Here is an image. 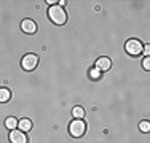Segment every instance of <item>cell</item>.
<instances>
[{
	"mask_svg": "<svg viewBox=\"0 0 150 143\" xmlns=\"http://www.w3.org/2000/svg\"><path fill=\"white\" fill-rule=\"evenodd\" d=\"M48 18H50V21H51V22L56 24V26H62V24H66V21H67L66 10H64L62 6H59V5L50 6V10H48Z\"/></svg>",
	"mask_w": 150,
	"mask_h": 143,
	"instance_id": "1",
	"label": "cell"
},
{
	"mask_svg": "<svg viewBox=\"0 0 150 143\" xmlns=\"http://www.w3.org/2000/svg\"><path fill=\"white\" fill-rule=\"evenodd\" d=\"M69 132L75 138L83 137L85 132H86V124H85V121L83 119H74L72 123L69 124Z\"/></svg>",
	"mask_w": 150,
	"mask_h": 143,
	"instance_id": "2",
	"label": "cell"
},
{
	"mask_svg": "<svg viewBox=\"0 0 150 143\" xmlns=\"http://www.w3.org/2000/svg\"><path fill=\"white\" fill-rule=\"evenodd\" d=\"M125 49H126V53L131 56H139L144 51V45L139 40H136V38H131V40H128L125 43Z\"/></svg>",
	"mask_w": 150,
	"mask_h": 143,
	"instance_id": "3",
	"label": "cell"
},
{
	"mask_svg": "<svg viewBox=\"0 0 150 143\" xmlns=\"http://www.w3.org/2000/svg\"><path fill=\"white\" fill-rule=\"evenodd\" d=\"M38 65V56L34 54V53H29V54H26L23 57V60H21V67H23L26 72H30L34 70L35 67Z\"/></svg>",
	"mask_w": 150,
	"mask_h": 143,
	"instance_id": "4",
	"label": "cell"
},
{
	"mask_svg": "<svg viewBox=\"0 0 150 143\" xmlns=\"http://www.w3.org/2000/svg\"><path fill=\"white\" fill-rule=\"evenodd\" d=\"M10 142L11 143H27V137L23 130H15L10 132Z\"/></svg>",
	"mask_w": 150,
	"mask_h": 143,
	"instance_id": "5",
	"label": "cell"
},
{
	"mask_svg": "<svg viewBox=\"0 0 150 143\" xmlns=\"http://www.w3.org/2000/svg\"><path fill=\"white\" fill-rule=\"evenodd\" d=\"M21 30L26 32V34H35L37 32V24L32 19H24L21 22Z\"/></svg>",
	"mask_w": 150,
	"mask_h": 143,
	"instance_id": "6",
	"label": "cell"
},
{
	"mask_svg": "<svg viewBox=\"0 0 150 143\" xmlns=\"http://www.w3.org/2000/svg\"><path fill=\"white\" fill-rule=\"evenodd\" d=\"M96 69H98L99 72H107L112 67V60L109 59V57H99L98 60H96Z\"/></svg>",
	"mask_w": 150,
	"mask_h": 143,
	"instance_id": "7",
	"label": "cell"
},
{
	"mask_svg": "<svg viewBox=\"0 0 150 143\" xmlns=\"http://www.w3.org/2000/svg\"><path fill=\"white\" fill-rule=\"evenodd\" d=\"M18 127L21 129V130H30L32 129V121L29 119V118H23V119L18 121Z\"/></svg>",
	"mask_w": 150,
	"mask_h": 143,
	"instance_id": "8",
	"label": "cell"
},
{
	"mask_svg": "<svg viewBox=\"0 0 150 143\" xmlns=\"http://www.w3.org/2000/svg\"><path fill=\"white\" fill-rule=\"evenodd\" d=\"M11 99V92L8 91L6 88H0V102H8V100Z\"/></svg>",
	"mask_w": 150,
	"mask_h": 143,
	"instance_id": "9",
	"label": "cell"
},
{
	"mask_svg": "<svg viewBox=\"0 0 150 143\" xmlns=\"http://www.w3.org/2000/svg\"><path fill=\"white\" fill-rule=\"evenodd\" d=\"M72 116L75 118V119H81V118L85 116V110L81 108L80 105L74 107V110H72Z\"/></svg>",
	"mask_w": 150,
	"mask_h": 143,
	"instance_id": "10",
	"label": "cell"
},
{
	"mask_svg": "<svg viewBox=\"0 0 150 143\" xmlns=\"http://www.w3.org/2000/svg\"><path fill=\"white\" fill-rule=\"evenodd\" d=\"M16 126H18V119H16V118L10 116V118H6V119H5V127L6 129L13 130V129H16Z\"/></svg>",
	"mask_w": 150,
	"mask_h": 143,
	"instance_id": "11",
	"label": "cell"
},
{
	"mask_svg": "<svg viewBox=\"0 0 150 143\" xmlns=\"http://www.w3.org/2000/svg\"><path fill=\"white\" fill-rule=\"evenodd\" d=\"M139 130L144 132V134H147V132L150 130V123L149 121H141V123H139Z\"/></svg>",
	"mask_w": 150,
	"mask_h": 143,
	"instance_id": "12",
	"label": "cell"
},
{
	"mask_svg": "<svg viewBox=\"0 0 150 143\" xmlns=\"http://www.w3.org/2000/svg\"><path fill=\"white\" fill-rule=\"evenodd\" d=\"M142 65H144V69H145V70H150V57H149V56L144 59V62H142Z\"/></svg>",
	"mask_w": 150,
	"mask_h": 143,
	"instance_id": "13",
	"label": "cell"
},
{
	"mask_svg": "<svg viewBox=\"0 0 150 143\" xmlns=\"http://www.w3.org/2000/svg\"><path fill=\"white\" fill-rule=\"evenodd\" d=\"M99 73H101V72H99V70L94 67V69H93V72H91V76H93V78H99Z\"/></svg>",
	"mask_w": 150,
	"mask_h": 143,
	"instance_id": "14",
	"label": "cell"
}]
</instances>
